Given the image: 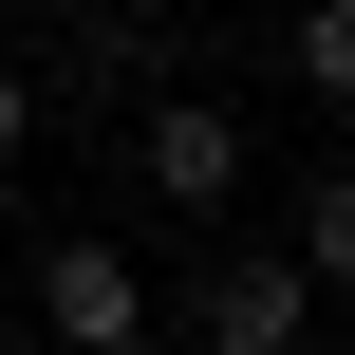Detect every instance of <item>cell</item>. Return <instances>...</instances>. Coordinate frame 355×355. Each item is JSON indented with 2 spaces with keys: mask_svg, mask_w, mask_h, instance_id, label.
Listing matches in <instances>:
<instances>
[{
  "mask_svg": "<svg viewBox=\"0 0 355 355\" xmlns=\"http://www.w3.org/2000/svg\"><path fill=\"white\" fill-rule=\"evenodd\" d=\"M150 337H168V355H318V281L243 243V262H206L187 318H150Z\"/></svg>",
  "mask_w": 355,
  "mask_h": 355,
  "instance_id": "1",
  "label": "cell"
},
{
  "mask_svg": "<svg viewBox=\"0 0 355 355\" xmlns=\"http://www.w3.org/2000/svg\"><path fill=\"white\" fill-rule=\"evenodd\" d=\"M37 337H56V355H112V337H150V262H131L112 225L37 243Z\"/></svg>",
  "mask_w": 355,
  "mask_h": 355,
  "instance_id": "2",
  "label": "cell"
},
{
  "mask_svg": "<svg viewBox=\"0 0 355 355\" xmlns=\"http://www.w3.org/2000/svg\"><path fill=\"white\" fill-rule=\"evenodd\" d=\"M131 168H150V206H187V225H225V206H243V112H225V94H150V131H131Z\"/></svg>",
  "mask_w": 355,
  "mask_h": 355,
  "instance_id": "3",
  "label": "cell"
},
{
  "mask_svg": "<svg viewBox=\"0 0 355 355\" xmlns=\"http://www.w3.org/2000/svg\"><path fill=\"white\" fill-rule=\"evenodd\" d=\"M281 75H300V112H337V94H355V19H337V0H300V37H281Z\"/></svg>",
  "mask_w": 355,
  "mask_h": 355,
  "instance_id": "4",
  "label": "cell"
},
{
  "mask_svg": "<svg viewBox=\"0 0 355 355\" xmlns=\"http://www.w3.org/2000/svg\"><path fill=\"white\" fill-rule=\"evenodd\" d=\"M281 262H300V281H318V300H337V262H355V187H337V168H318V187H300V243H281Z\"/></svg>",
  "mask_w": 355,
  "mask_h": 355,
  "instance_id": "5",
  "label": "cell"
},
{
  "mask_svg": "<svg viewBox=\"0 0 355 355\" xmlns=\"http://www.w3.org/2000/svg\"><path fill=\"white\" fill-rule=\"evenodd\" d=\"M0 150H37V75H0Z\"/></svg>",
  "mask_w": 355,
  "mask_h": 355,
  "instance_id": "6",
  "label": "cell"
},
{
  "mask_svg": "<svg viewBox=\"0 0 355 355\" xmlns=\"http://www.w3.org/2000/svg\"><path fill=\"white\" fill-rule=\"evenodd\" d=\"M0 355H56V337H0Z\"/></svg>",
  "mask_w": 355,
  "mask_h": 355,
  "instance_id": "7",
  "label": "cell"
},
{
  "mask_svg": "<svg viewBox=\"0 0 355 355\" xmlns=\"http://www.w3.org/2000/svg\"><path fill=\"white\" fill-rule=\"evenodd\" d=\"M112 355H168V337H112Z\"/></svg>",
  "mask_w": 355,
  "mask_h": 355,
  "instance_id": "8",
  "label": "cell"
}]
</instances>
